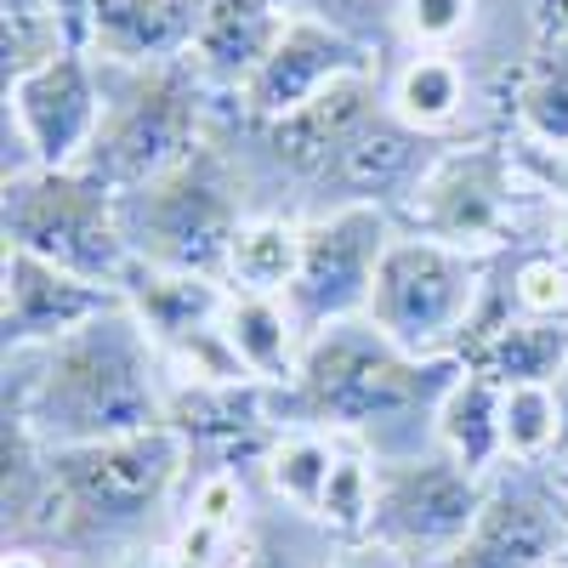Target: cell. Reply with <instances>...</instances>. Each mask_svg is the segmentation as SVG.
<instances>
[{
    "label": "cell",
    "instance_id": "5b68a950",
    "mask_svg": "<svg viewBox=\"0 0 568 568\" xmlns=\"http://www.w3.org/2000/svg\"><path fill=\"white\" fill-rule=\"evenodd\" d=\"M495 251H466L433 233L398 227L382 256L364 318L409 358H460L489 296Z\"/></svg>",
    "mask_w": 568,
    "mask_h": 568
},
{
    "label": "cell",
    "instance_id": "d590c367",
    "mask_svg": "<svg viewBox=\"0 0 568 568\" xmlns=\"http://www.w3.org/2000/svg\"><path fill=\"white\" fill-rule=\"evenodd\" d=\"M551 568H568V557H562V562H551Z\"/></svg>",
    "mask_w": 568,
    "mask_h": 568
},
{
    "label": "cell",
    "instance_id": "7a4b0ae2",
    "mask_svg": "<svg viewBox=\"0 0 568 568\" xmlns=\"http://www.w3.org/2000/svg\"><path fill=\"white\" fill-rule=\"evenodd\" d=\"M460 364L466 358H409L369 318H347L307 342L296 382L278 393V409L302 426H324L336 438L382 444L375 455H404L398 426L409 420L438 438V404Z\"/></svg>",
    "mask_w": 568,
    "mask_h": 568
},
{
    "label": "cell",
    "instance_id": "3957f363",
    "mask_svg": "<svg viewBox=\"0 0 568 568\" xmlns=\"http://www.w3.org/2000/svg\"><path fill=\"white\" fill-rule=\"evenodd\" d=\"M256 205L245 200V165L216 136H205L176 171L120 194V222L131 256L171 273H227L233 233Z\"/></svg>",
    "mask_w": 568,
    "mask_h": 568
},
{
    "label": "cell",
    "instance_id": "484cf974",
    "mask_svg": "<svg viewBox=\"0 0 568 568\" xmlns=\"http://www.w3.org/2000/svg\"><path fill=\"white\" fill-rule=\"evenodd\" d=\"M506 262V291H511V313L529 318H568V262L546 245L535 251H500Z\"/></svg>",
    "mask_w": 568,
    "mask_h": 568
},
{
    "label": "cell",
    "instance_id": "44dd1931",
    "mask_svg": "<svg viewBox=\"0 0 568 568\" xmlns=\"http://www.w3.org/2000/svg\"><path fill=\"white\" fill-rule=\"evenodd\" d=\"M302 262V216L296 211H251L233 233L227 251V291H251V296H284Z\"/></svg>",
    "mask_w": 568,
    "mask_h": 568
},
{
    "label": "cell",
    "instance_id": "52a82bcc",
    "mask_svg": "<svg viewBox=\"0 0 568 568\" xmlns=\"http://www.w3.org/2000/svg\"><path fill=\"white\" fill-rule=\"evenodd\" d=\"M484 500H489V478L444 449L375 455V511L364 540L398 551L409 568H433L471 535Z\"/></svg>",
    "mask_w": 568,
    "mask_h": 568
},
{
    "label": "cell",
    "instance_id": "277c9868",
    "mask_svg": "<svg viewBox=\"0 0 568 568\" xmlns=\"http://www.w3.org/2000/svg\"><path fill=\"white\" fill-rule=\"evenodd\" d=\"M98 69H103V125L80 171H91L114 194H131V187L176 171L211 136L216 98L194 74V63H160V69L98 63Z\"/></svg>",
    "mask_w": 568,
    "mask_h": 568
},
{
    "label": "cell",
    "instance_id": "f1b7e54d",
    "mask_svg": "<svg viewBox=\"0 0 568 568\" xmlns=\"http://www.w3.org/2000/svg\"><path fill=\"white\" fill-rule=\"evenodd\" d=\"M517 171H524L529 194L546 205H568V149H540V142H517Z\"/></svg>",
    "mask_w": 568,
    "mask_h": 568
},
{
    "label": "cell",
    "instance_id": "d6a6232c",
    "mask_svg": "<svg viewBox=\"0 0 568 568\" xmlns=\"http://www.w3.org/2000/svg\"><path fill=\"white\" fill-rule=\"evenodd\" d=\"M7 568H52V557H40L29 546H7Z\"/></svg>",
    "mask_w": 568,
    "mask_h": 568
},
{
    "label": "cell",
    "instance_id": "7402d4cb",
    "mask_svg": "<svg viewBox=\"0 0 568 568\" xmlns=\"http://www.w3.org/2000/svg\"><path fill=\"white\" fill-rule=\"evenodd\" d=\"M466 103H471V74L449 52H415L387 80V109L426 136H444L466 114Z\"/></svg>",
    "mask_w": 568,
    "mask_h": 568
},
{
    "label": "cell",
    "instance_id": "83f0119b",
    "mask_svg": "<svg viewBox=\"0 0 568 568\" xmlns=\"http://www.w3.org/2000/svg\"><path fill=\"white\" fill-rule=\"evenodd\" d=\"M291 18H324V23H342L347 34H358L364 45L398 34V0H273Z\"/></svg>",
    "mask_w": 568,
    "mask_h": 568
},
{
    "label": "cell",
    "instance_id": "ffe728a7",
    "mask_svg": "<svg viewBox=\"0 0 568 568\" xmlns=\"http://www.w3.org/2000/svg\"><path fill=\"white\" fill-rule=\"evenodd\" d=\"M466 364L495 375L500 387H511V382H562L568 375V318L506 313L489 336L466 353Z\"/></svg>",
    "mask_w": 568,
    "mask_h": 568
},
{
    "label": "cell",
    "instance_id": "9a60e30c",
    "mask_svg": "<svg viewBox=\"0 0 568 568\" xmlns=\"http://www.w3.org/2000/svg\"><path fill=\"white\" fill-rule=\"evenodd\" d=\"M205 23V0H91L85 52L98 63L160 69L187 63Z\"/></svg>",
    "mask_w": 568,
    "mask_h": 568
},
{
    "label": "cell",
    "instance_id": "ba28073f",
    "mask_svg": "<svg viewBox=\"0 0 568 568\" xmlns=\"http://www.w3.org/2000/svg\"><path fill=\"white\" fill-rule=\"evenodd\" d=\"M398 227L404 222L387 205H336L302 216V262L291 291H284V307H291L307 342L329 324L364 318L375 273H382V256L398 240Z\"/></svg>",
    "mask_w": 568,
    "mask_h": 568
},
{
    "label": "cell",
    "instance_id": "8992f818",
    "mask_svg": "<svg viewBox=\"0 0 568 568\" xmlns=\"http://www.w3.org/2000/svg\"><path fill=\"white\" fill-rule=\"evenodd\" d=\"M0 222H7V245L98 284H125L136 262L120 222V194L80 165L0 176Z\"/></svg>",
    "mask_w": 568,
    "mask_h": 568
},
{
    "label": "cell",
    "instance_id": "cb8c5ba5",
    "mask_svg": "<svg viewBox=\"0 0 568 568\" xmlns=\"http://www.w3.org/2000/svg\"><path fill=\"white\" fill-rule=\"evenodd\" d=\"M562 393L557 382H511L500 398V438H506V466H546L562 449Z\"/></svg>",
    "mask_w": 568,
    "mask_h": 568
},
{
    "label": "cell",
    "instance_id": "9c48e42d",
    "mask_svg": "<svg viewBox=\"0 0 568 568\" xmlns=\"http://www.w3.org/2000/svg\"><path fill=\"white\" fill-rule=\"evenodd\" d=\"M103 125V69L85 45L7 80V176L74 171Z\"/></svg>",
    "mask_w": 568,
    "mask_h": 568
},
{
    "label": "cell",
    "instance_id": "5bb4252c",
    "mask_svg": "<svg viewBox=\"0 0 568 568\" xmlns=\"http://www.w3.org/2000/svg\"><path fill=\"white\" fill-rule=\"evenodd\" d=\"M120 302H125L120 284L80 278V273L45 262V256H29L18 245H7V256H0V329H7V353L63 342L80 324L103 318Z\"/></svg>",
    "mask_w": 568,
    "mask_h": 568
},
{
    "label": "cell",
    "instance_id": "f546056e",
    "mask_svg": "<svg viewBox=\"0 0 568 568\" xmlns=\"http://www.w3.org/2000/svg\"><path fill=\"white\" fill-rule=\"evenodd\" d=\"M329 568H409V562L387 546H375V540H353L342 557H329Z\"/></svg>",
    "mask_w": 568,
    "mask_h": 568
},
{
    "label": "cell",
    "instance_id": "d4e9b609",
    "mask_svg": "<svg viewBox=\"0 0 568 568\" xmlns=\"http://www.w3.org/2000/svg\"><path fill=\"white\" fill-rule=\"evenodd\" d=\"M369 511H375V460L364 449H347L342 444V460L329 471V489L318 500V524L336 535V540H364L369 535Z\"/></svg>",
    "mask_w": 568,
    "mask_h": 568
},
{
    "label": "cell",
    "instance_id": "4fadbf2b",
    "mask_svg": "<svg viewBox=\"0 0 568 568\" xmlns=\"http://www.w3.org/2000/svg\"><path fill=\"white\" fill-rule=\"evenodd\" d=\"M382 69L375 45H364L358 34H347L342 23H324V18H291L278 34V45L267 52V63L256 69V80L240 91V109L245 120H284L296 114L302 103H313L318 91H329L347 74H369Z\"/></svg>",
    "mask_w": 568,
    "mask_h": 568
},
{
    "label": "cell",
    "instance_id": "4316f807",
    "mask_svg": "<svg viewBox=\"0 0 568 568\" xmlns=\"http://www.w3.org/2000/svg\"><path fill=\"white\" fill-rule=\"evenodd\" d=\"M471 18L478 0H398V40H409L415 52H449Z\"/></svg>",
    "mask_w": 568,
    "mask_h": 568
},
{
    "label": "cell",
    "instance_id": "4dcf8cb0",
    "mask_svg": "<svg viewBox=\"0 0 568 568\" xmlns=\"http://www.w3.org/2000/svg\"><path fill=\"white\" fill-rule=\"evenodd\" d=\"M540 233H546L540 245L557 251V256L568 262V205H546V227H540Z\"/></svg>",
    "mask_w": 568,
    "mask_h": 568
},
{
    "label": "cell",
    "instance_id": "e0dca14e",
    "mask_svg": "<svg viewBox=\"0 0 568 568\" xmlns=\"http://www.w3.org/2000/svg\"><path fill=\"white\" fill-rule=\"evenodd\" d=\"M222 336H227L233 358L245 364L251 382L278 387V393L296 382L302 353H307V336H302V324L291 318V307H284V296L227 291V307H222Z\"/></svg>",
    "mask_w": 568,
    "mask_h": 568
},
{
    "label": "cell",
    "instance_id": "603a6c76",
    "mask_svg": "<svg viewBox=\"0 0 568 568\" xmlns=\"http://www.w3.org/2000/svg\"><path fill=\"white\" fill-rule=\"evenodd\" d=\"M262 460H267L273 495H278L284 506H296V511L313 517L318 500H324V489H329V471H336V460H342V444H336V433H324V426L291 420V426L273 438V449H267Z\"/></svg>",
    "mask_w": 568,
    "mask_h": 568
},
{
    "label": "cell",
    "instance_id": "30bf717a",
    "mask_svg": "<svg viewBox=\"0 0 568 568\" xmlns=\"http://www.w3.org/2000/svg\"><path fill=\"white\" fill-rule=\"evenodd\" d=\"M524 200L535 194L517 171L511 142L506 149L500 142H444V154L420 176L398 222L466 251H506V233Z\"/></svg>",
    "mask_w": 568,
    "mask_h": 568
},
{
    "label": "cell",
    "instance_id": "ac0fdd59",
    "mask_svg": "<svg viewBox=\"0 0 568 568\" xmlns=\"http://www.w3.org/2000/svg\"><path fill=\"white\" fill-rule=\"evenodd\" d=\"M511 120L517 142H540V149H568V34L546 29L535 34L529 58L511 74Z\"/></svg>",
    "mask_w": 568,
    "mask_h": 568
},
{
    "label": "cell",
    "instance_id": "7c38bea8",
    "mask_svg": "<svg viewBox=\"0 0 568 568\" xmlns=\"http://www.w3.org/2000/svg\"><path fill=\"white\" fill-rule=\"evenodd\" d=\"M438 154H444L438 136L404 125L393 109H375L336 149V160L318 171V182L307 187V211L302 216L336 211V205H387V211H404Z\"/></svg>",
    "mask_w": 568,
    "mask_h": 568
},
{
    "label": "cell",
    "instance_id": "6da1fadb",
    "mask_svg": "<svg viewBox=\"0 0 568 568\" xmlns=\"http://www.w3.org/2000/svg\"><path fill=\"white\" fill-rule=\"evenodd\" d=\"M7 415L45 449L103 444L171 420V369L125 302L74 336L7 353Z\"/></svg>",
    "mask_w": 568,
    "mask_h": 568
},
{
    "label": "cell",
    "instance_id": "836d02e7",
    "mask_svg": "<svg viewBox=\"0 0 568 568\" xmlns=\"http://www.w3.org/2000/svg\"><path fill=\"white\" fill-rule=\"evenodd\" d=\"M540 23L568 34V0H540Z\"/></svg>",
    "mask_w": 568,
    "mask_h": 568
},
{
    "label": "cell",
    "instance_id": "8fae6325",
    "mask_svg": "<svg viewBox=\"0 0 568 568\" xmlns=\"http://www.w3.org/2000/svg\"><path fill=\"white\" fill-rule=\"evenodd\" d=\"M540 466H517L511 478H489V500L471 535L433 568H551L568 557V500Z\"/></svg>",
    "mask_w": 568,
    "mask_h": 568
},
{
    "label": "cell",
    "instance_id": "e575fe53",
    "mask_svg": "<svg viewBox=\"0 0 568 568\" xmlns=\"http://www.w3.org/2000/svg\"><path fill=\"white\" fill-rule=\"evenodd\" d=\"M109 568H160V562H149V557H120V562H109Z\"/></svg>",
    "mask_w": 568,
    "mask_h": 568
},
{
    "label": "cell",
    "instance_id": "2e32d148",
    "mask_svg": "<svg viewBox=\"0 0 568 568\" xmlns=\"http://www.w3.org/2000/svg\"><path fill=\"white\" fill-rule=\"evenodd\" d=\"M284 23H291V12L273 7V0H205V23L187 63L216 103H240V91L267 63Z\"/></svg>",
    "mask_w": 568,
    "mask_h": 568
},
{
    "label": "cell",
    "instance_id": "1f68e13d",
    "mask_svg": "<svg viewBox=\"0 0 568 568\" xmlns=\"http://www.w3.org/2000/svg\"><path fill=\"white\" fill-rule=\"evenodd\" d=\"M58 7V18H63V29L85 45V18H91V0H52Z\"/></svg>",
    "mask_w": 568,
    "mask_h": 568
},
{
    "label": "cell",
    "instance_id": "d6986e66",
    "mask_svg": "<svg viewBox=\"0 0 568 568\" xmlns=\"http://www.w3.org/2000/svg\"><path fill=\"white\" fill-rule=\"evenodd\" d=\"M500 398H506V387L495 382V375L460 364V375L449 382V393L438 404V449L455 455L471 471H484V478H495V466L506 460Z\"/></svg>",
    "mask_w": 568,
    "mask_h": 568
}]
</instances>
